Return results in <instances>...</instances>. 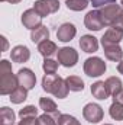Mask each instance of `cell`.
Here are the masks:
<instances>
[{
  "instance_id": "21",
  "label": "cell",
  "mask_w": 123,
  "mask_h": 125,
  "mask_svg": "<svg viewBox=\"0 0 123 125\" xmlns=\"http://www.w3.org/2000/svg\"><path fill=\"white\" fill-rule=\"evenodd\" d=\"M65 82H67L68 89L72 92H83L84 90V82L78 76H68L65 79Z\"/></svg>"
},
{
  "instance_id": "11",
  "label": "cell",
  "mask_w": 123,
  "mask_h": 125,
  "mask_svg": "<svg viewBox=\"0 0 123 125\" xmlns=\"http://www.w3.org/2000/svg\"><path fill=\"white\" fill-rule=\"evenodd\" d=\"M84 25H86V28L90 29V31H100L101 28H104V25H103V22H101V19H100L98 10H91V12H88V13L86 15V18H84Z\"/></svg>"
},
{
  "instance_id": "17",
  "label": "cell",
  "mask_w": 123,
  "mask_h": 125,
  "mask_svg": "<svg viewBox=\"0 0 123 125\" xmlns=\"http://www.w3.org/2000/svg\"><path fill=\"white\" fill-rule=\"evenodd\" d=\"M104 48V55L107 60L110 61H122V57H123V51L122 48L117 45H107V47H103Z\"/></svg>"
},
{
  "instance_id": "14",
  "label": "cell",
  "mask_w": 123,
  "mask_h": 125,
  "mask_svg": "<svg viewBox=\"0 0 123 125\" xmlns=\"http://www.w3.org/2000/svg\"><path fill=\"white\" fill-rule=\"evenodd\" d=\"M10 55H12V60L15 62H26L31 58V51L25 45H18L12 50Z\"/></svg>"
},
{
  "instance_id": "34",
  "label": "cell",
  "mask_w": 123,
  "mask_h": 125,
  "mask_svg": "<svg viewBox=\"0 0 123 125\" xmlns=\"http://www.w3.org/2000/svg\"><path fill=\"white\" fill-rule=\"evenodd\" d=\"M1 1H9V3H12V4H15V3H20L22 0H1Z\"/></svg>"
},
{
  "instance_id": "7",
  "label": "cell",
  "mask_w": 123,
  "mask_h": 125,
  "mask_svg": "<svg viewBox=\"0 0 123 125\" xmlns=\"http://www.w3.org/2000/svg\"><path fill=\"white\" fill-rule=\"evenodd\" d=\"M33 9L44 18L51 13H55L60 10V1L58 0H39L35 3Z\"/></svg>"
},
{
  "instance_id": "30",
  "label": "cell",
  "mask_w": 123,
  "mask_h": 125,
  "mask_svg": "<svg viewBox=\"0 0 123 125\" xmlns=\"http://www.w3.org/2000/svg\"><path fill=\"white\" fill-rule=\"evenodd\" d=\"M36 118H22V121L18 125H36Z\"/></svg>"
},
{
  "instance_id": "18",
  "label": "cell",
  "mask_w": 123,
  "mask_h": 125,
  "mask_svg": "<svg viewBox=\"0 0 123 125\" xmlns=\"http://www.w3.org/2000/svg\"><path fill=\"white\" fill-rule=\"evenodd\" d=\"M48 38H49V31H48V28H46V26L41 25V26H38V28L32 29V33H31L32 42H35V44H38V45H39L41 42L46 41Z\"/></svg>"
},
{
  "instance_id": "6",
  "label": "cell",
  "mask_w": 123,
  "mask_h": 125,
  "mask_svg": "<svg viewBox=\"0 0 123 125\" xmlns=\"http://www.w3.org/2000/svg\"><path fill=\"white\" fill-rule=\"evenodd\" d=\"M122 39H123V29L119 28V26H116V25H113V26H110V28L107 29V32L103 35V38H101V45H103V47H107V45H117Z\"/></svg>"
},
{
  "instance_id": "15",
  "label": "cell",
  "mask_w": 123,
  "mask_h": 125,
  "mask_svg": "<svg viewBox=\"0 0 123 125\" xmlns=\"http://www.w3.org/2000/svg\"><path fill=\"white\" fill-rule=\"evenodd\" d=\"M80 47H81V50L84 52L91 54V52H96L98 50V41L93 35H84L80 39Z\"/></svg>"
},
{
  "instance_id": "28",
  "label": "cell",
  "mask_w": 123,
  "mask_h": 125,
  "mask_svg": "<svg viewBox=\"0 0 123 125\" xmlns=\"http://www.w3.org/2000/svg\"><path fill=\"white\" fill-rule=\"evenodd\" d=\"M58 125H81L74 116L68 115V114H61V116L58 118Z\"/></svg>"
},
{
  "instance_id": "1",
  "label": "cell",
  "mask_w": 123,
  "mask_h": 125,
  "mask_svg": "<svg viewBox=\"0 0 123 125\" xmlns=\"http://www.w3.org/2000/svg\"><path fill=\"white\" fill-rule=\"evenodd\" d=\"M42 89L46 93L54 94L58 99L67 97V94L70 92V89L67 86V82L57 74H45L44 79H42Z\"/></svg>"
},
{
  "instance_id": "5",
  "label": "cell",
  "mask_w": 123,
  "mask_h": 125,
  "mask_svg": "<svg viewBox=\"0 0 123 125\" xmlns=\"http://www.w3.org/2000/svg\"><path fill=\"white\" fill-rule=\"evenodd\" d=\"M58 62L64 67H74L78 61V54L74 48L70 47H64L58 50Z\"/></svg>"
},
{
  "instance_id": "4",
  "label": "cell",
  "mask_w": 123,
  "mask_h": 125,
  "mask_svg": "<svg viewBox=\"0 0 123 125\" xmlns=\"http://www.w3.org/2000/svg\"><path fill=\"white\" fill-rule=\"evenodd\" d=\"M104 71H106V62L98 57L87 58L84 62V73L88 77H98L104 74Z\"/></svg>"
},
{
  "instance_id": "13",
  "label": "cell",
  "mask_w": 123,
  "mask_h": 125,
  "mask_svg": "<svg viewBox=\"0 0 123 125\" xmlns=\"http://www.w3.org/2000/svg\"><path fill=\"white\" fill-rule=\"evenodd\" d=\"M39 106H41V109H42L45 114L52 115L57 121H58V118L61 116V112L58 111L55 102H54L52 99H49V97H41V99H39Z\"/></svg>"
},
{
  "instance_id": "10",
  "label": "cell",
  "mask_w": 123,
  "mask_h": 125,
  "mask_svg": "<svg viewBox=\"0 0 123 125\" xmlns=\"http://www.w3.org/2000/svg\"><path fill=\"white\" fill-rule=\"evenodd\" d=\"M41 21H42V16L35 9H28L22 15V23L28 29H35V28L41 26Z\"/></svg>"
},
{
  "instance_id": "2",
  "label": "cell",
  "mask_w": 123,
  "mask_h": 125,
  "mask_svg": "<svg viewBox=\"0 0 123 125\" xmlns=\"http://www.w3.org/2000/svg\"><path fill=\"white\" fill-rule=\"evenodd\" d=\"M19 86L18 76L12 73V65L7 60L0 61V94H10Z\"/></svg>"
},
{
  "instance_id": "36",
  "label": "cell",
  "mask_w": 123,
  "mask_h": 125,
  "mask_svg": "<svg viewBox=\"0 0 123 125\" xmlns=\"http://www.w3.org/2000/svg\"><path fill=\"white\" fill-rule=\"evenodd\" d=\"M104 125H110V124H104Z\"/></svg>"
},
{
  "instance_id": "29",
  "label": "cell",
  "mask_w": 123,
  "mask_h": 125,
  "mask_svg": "<svg viewBox=\"0 0 123 125\" xmlns=\"http://www.w3.org/2000/svg\"><path fill=\"white\" fill-rule=\"evenodd\" d=\"M57 119L52 116V115H49V114H44V115H41L39 118H38V121H36V125H57Z\"/></svg>"
},
{
  "instance_id": "3",
  "label": "cell",
  "mask_w": 123,
  "mask_h": 125,
  "mask_svg": "<svg viewBox=\"0 0 123 125\" xmlns=\"http://www.w3.org/2000/svg\"><path fill=\"white\" fill-rule=\"evenodd\" d=\"M122 12H123L122 7H120L117 3L107 4V6H104L101 10H98L100 19H101V22H103L104 26H113V25H116L117 19H119L120 15H122Z\"/></svg>"
},
{
  "instance_id": "37",
  "label": "cell",
  "mask_w": 123,
  "mask_h": 125,
  "mask_svg": "<svg viewBox=\"0 0 123 125\" xmlns=\"http://www.w3.org/2000/svg\"><path fill=\"white\" fill-rule=\"evenodd\" d=\"M90 1H91V0H90Z\"/></svg>"
},
{
  "instance_id": "20",
  "label": "cell",
  "mask_w": 123,
  "mask_h": 125,
  "mask_svg": "<svg viewBox=\"0 0 123 125\" xmlns=\"http://www.w3.org/2000/svg\"><path fill=\"white\" fill-rule=\"evenodd\" d=\"M104 83H106V87L109 90V94H112V96H114L116 93H119L120 90H123L122 80L119 77H109Z\"/></svg>"
},
{
  "instance_id": "32",
  "label": "cell",
  "mask_w": 123,
  "mask_h": 125,
  "mask_svg": "<svg viewBox=\"0 0 123 125\" xmlns=\"http://www.w3.org/2000/svg\"><path fill=\"white\" fill-rule=\"evenodd\" d=\"M117 71H119L120 74H123V60L117 64Z\"/></svg>"
},
{
  "instance_id": "25",
  "label": "cell",
  "mask_w": 123,
  "mask_h": 125,
  "mask_svg": "<svg viewBox=\"0 0 123 125\" xmlns=\"http://www.w3.org/2000/svg\"><path fill=\"white\" fill-rule=\"evenodd\" d=\"M67 7L70 10H74V12H81L84 10L87 6H88V1L87 0H67Z\"/></svg>"
},
{
  "instance_id": "31",
  "label": "cell",
  "mask_w": 123,
  "mask_h": 125,
  "mask_svg": "<svg viewBox=\"0 0 123 125\" xmlns=\"http://www.w3.org/2000/svg\"><path fill=\"white\" fill-rule=\"evenodd\" d=\"M113 100L114 102H119V103H123V90H120L119 93H116L113 96Z\"/></svg>"
},
{
  "instance_id": "24",
  "label": "cell",
  "mask_w": 123,
  "mask_h": 125,
  "mask_svg": "<svg viewBox=\"0 0 123 125\" xmlns=\"http://www.w3.org/2000/svg\"><path fill=\"white\" fill-rule=\"evenodd\" d=\"M110 116L116 121H123V103L113 102L110 106Z\"/></svg>"
},
{
  "instance_id": "35",
  "label": "cell",
  "mask_w": 123,
  "mask_h": 125,
  "mask_svg": "<svg viewBox=\"0 0 123 125\" xmlns=\"http://www.w3.org/2000/svg\"><path fill=\"white\" fill-rule=\"evenodd\" d=\"M120 4H122V6H123V0H122V3H120Z\"/></svg>"
},
{
  "instance_id": "27",
  "label": "cell",
  "mask_w": 123,
  "mask_h": 125,
  "mask_svg": "<svg viewBox=\"0 0 123 125\" xmlns=\"http://www.w3.org/2000/svg\"><path fill=\"white\" fill-rule=\"evenodd\" d=\"M19 116L20 118H36L38 116V109L35 108V106H25L23 109H20L19 111Z\"/></svg>"
},
{
  "instance_id": "19",
  "label": "cell",
  "mask_w": 123,
  "mask_h": 125,
  "mask_svg": "<svg viewBox=\"0 0 123 125\" xmlns=\"http://www.w3.org/2000/svg\"><path fill=\"white\" fill-rule=\"evenodd\" d=\"M91 93H93V96H94L96 99H98V100H106V99L110 96L104 82H96L91 86Z\"/></svg>"
},
{
  "instance_id": "22",
  "label": "cell",
  "mask_w": 123,
  "mask_h": 125,
  "mask_svg": "<svg viewBox=\"0 0 123 125\" xmlns=\"http://www.w3.org/2000/svg\"><path fill=\"white\" fill-rule=\"evenodd\" d=\"M26 97H28V89H25L22 86H18L10 93V100L13 103H22L23 100H26Z\"/></svg>"
},
{
  "instance_id": "33",
  "label": "cell",
  "mask_w": 123,
  "mask_h": 125,
  "mask_svg": "<svg viewBox=\"0 0 123 125\" xmlns=\"http://www.w3.org/2000/svg\"><path fill=\"white\" fill-rule=\"evenodd\" d=\"M1 39H3V51H6L7 50V41H6L4 36H1Z\"/></svg>"
},
{
  "instance_id": "16",
  "label": "cell",
  "mask_w": 123,
  "mask_h": 125,
  "mask_svg": "<svg viewBox=\"0 0 123 125\" xmlns=\"http://www.w3.org/2000/svg\"><path fill=\"white\" fill-rule=\"evenodd\" d=\"M38 51H39V54H41L42 57H45V58H49V57H52L55 52H58L55 42H52V41H49V39L41 42V44L38 45Z\"/></svg>"
},
{
  "instance_id": "26",
  "label": "cell",
  "mask_w": 123,
  "mask_h": 125,
  "mask_svg": "<svg viewBox=\"0 0 123 125\" xmlns=\"http://www.w3.org/2000/svg\"><path fill=\"white\" fill-rule=\"evenodd\" d=\"M58 64H60L58 61H54L51 58H45V61L42 64V68L46 74H55L58 70Z\"/></svg>"
},
{
  "instance_id": "12",
  "label": "cell",
  "mask_w": 123,
  "mask_h": 125,
  "mask_svg": "<svg viewBox=\"0 0 123 125\" xmlns=\"http://www.w3.org/2000/svg\"><path fill=\"white\" fill-rule=\"evenodd\" d=\"M75 33H77V29L72 23H62L57 31V38L61 42H68L75 36Z\"/></svg>"
},
{
  "instance_id": "8",
  "label": "cell",
  "mask_w": 123,
  "mask_h": 125,
  "mask_svg": "<svg viewBox=\"0 0 123 125\" xmlns=\"http://www.w3.org/2000/svg\"><path fill=\"white\" fill-rule=\"evenodd\" d=\"M83 115H84V118L88 122L97 124V122H100L103 119V115L104 114H103L101 106H98L97 103H87L84 106V109H83Z\"/></svg>"
},
{
  "instance_id": "9",
  "label": "cell",
  "mask_w": 123,
  "mask_h": 125,
  "mask_svg": "<svg viewBox=\"0 0 123 125\" xmlns=\"http://www.w3.org/2000/svg\"><path fill=\"white\" fill-rule=\"evenodd\" d=\"M18 82H19V86L31 90V89L35 87L36 76H35V73L32 71L31 68H20L18 71Z\"/></svg>"
},
{
  "instance_id": "23",
  "label": "cell",
  "mask_w": 123,
  "mask_h": 125,
  "mask_svg": "<svg viewBox=\"0 0 123 125\" xmlns=\"http://www.w3.org/2000/svg\"><path fill=\"white\" fill-rule=\"evenodd\" d=\"M0 119L1 125H13L15 124V112L10 108H1L0 109Z\"/></svg>"
}]
</instances>
